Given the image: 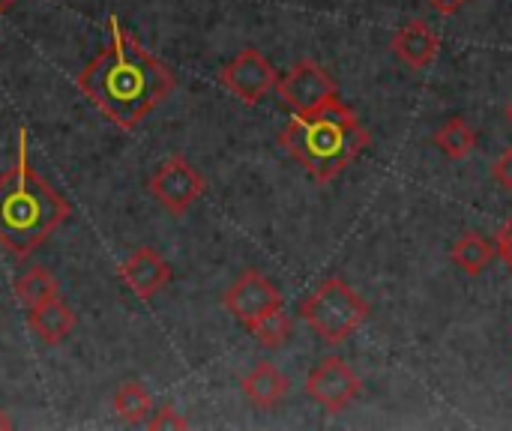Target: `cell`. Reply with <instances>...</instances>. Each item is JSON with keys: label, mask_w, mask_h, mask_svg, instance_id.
<instances>
[{"label": "cell", "mask_w": 512, "mask_h": 431, "mask_svg": "<svg viewBox=\"0 0 512 431\" xmlns=\"http://www.w3.org/2000/svg\"><path fill=\"white\" fill-rule=\"evenodd\" d=\"M111 42L75 78L78 90L120 129H135L177 84L174 72L150 54L114 15Z\"/></svg>", "instance_id": "cell-1"}, {"label": "cell", "mask_w": 512, "mask_h": 431, "mask_svg": "<svg viewBox=\"0 0 512 431\" xmlns=\"http://www.w3.org/2000/svg\"><path fill=\"white\" fill-rule=\"evenodd\" d=\"M72 207L30 165L27 132L21 129L18 162L0 177V246L15 258L33 255L66 219Z\"/></svg>", "instance_id": "cell-2"}, {"label": "cell", "mask_w": 512, "mask_h": 431, "mask_svg": "<svg viewBox=\"0 0 512 431\" xmlns=\"http://www.w3.org/2000/svg\"><path fill=\"white\" fill-rule=\"evenodd\" d=\"M279 144L318 183H330L369 147V132L360 117L333 96L312 114H294L282 129Z\"/></svg>", "instance_id": "cell-3"}, {"label": "cell", "mask_w": 512, "mask_h": 431, "mask_svg": "<svg viewBox=\"0 0 512 431\" xmlns=\"http://www.w3.org/2000/svg\"><path fill=\"white\" fill-rule=\"evenodd\" d=\"M300 315L318 339H324L327 345H342L348 336H354L366 324L369 303L348 282L324 279L303 300Z\"/></svg>", "instance_id": "cell-4"}, {"label": "cell", "mask_w": 512, "mask_h": 431, "mask_svg": "<svg viewBox=\"0 0 512 431\" xmlns=\"http://www.w3.org/2000/svg\"><path fill=\"white\" fill-rule=\"evenodd\" d=\"M147 186H150V195H153L168 213H174V216H183V213L204 195V189H207L201 171H198L192 162H186L183 156L165 159V162L153 171V177H150Z\"/></svg>", "instance_id": "cell-5"}, {"label": "cell", "mask_w": 512, "mask_h": 431, "mask_svg": "<svg viewBox=\"0 0 512 431\" xmlns=\"http://www.w3.org/2000/svg\"><path fill=\"white\" fill-rule=\"evenodd\" d=\"M276 90L294 114H312L336 96V81L315 60H300L276 81Z\"/></svg>", "instance_id": "cell-6"}, {"label": "cell", "mask_w": 512, "mask_h": 431, "mask_svg": "<svg viewBox=\"0 0 512 431\" xmlns=\"http://www.w3.org/2000/svg\"><path fill=\"white\" fill-rule=\"evenodd\" d=\"M276 81H279V75H276L273 63L255 48H243L219 72V84L225 90H231L243 105H258L276 87Z\"/></svg>", "instance_id": "cell-7"}, {"label": "cell", "mask_w": 512, "mask_h": 431, "mask_svg": "<svg viewBox=\"0 0 512 431\" xmlns=\"http://www.w3.org/2000/svg\"><path fill=\"white\" fill-rule=\"evenodd\" d=\"M360 390H363V384H360L357 372L342 357H324L306 378L309 399L318 402L330 414L345 411L360 396Z\"/></svg>", "instance_id": "cell-8"}, {"label": "cell", "mask_w": 512, "mask_h": 431, "mask_svg": "<svg viewBox=\"0 0 512 431\" xmlns=\"http://www.w3.org/2000/svg\"><path fill=\"white\" fill-rule=\"evenodd\" d=\"M282 291L258 270H246L240 273V279L225 291V309L243 324L252 327L258 324L264 315L282 309Z\"/></svg>", "instance_id": "cell-9"}, {"label": "cell", "mask_w": 512, "mask_h": 431, "mask_svg": "<svg viewBox=\"0 0 512 431\" xmlns=\"http://www.w3.org/2000/svg\"><path fill=\"white\" fill-rule=\"evenodd\" d=\"M120 279L132 288L138 300H153L159 291L168 288V282L174 279V270L156 249L141 246L120 264Z\"/></svg>", "instance_id": "cell-10"}, {"label": "cell", "mask_w": 512, "mask_h": 431, "mask_svg": "<svg viewBox=\"0 0 512 431\" xmlns=\"http://www.w3.org/2000/svg\"><path fill=\"white\" fill-rule=\"evenodd\" d=\"M393 54L411 66V69H426L438 60L441 51V39L438 33L426 24V21H408L396 30L393 42H390Z\"/></svg>", "instance_id": "cell-11"}, {"label": "cell", "mask_w": 512, "mask_h": 431, "mask_svg": "<svg viewBox=\"0 0 512 431\" xmlns=\"http://www.w3.org/2000/svg\"><path fill=\"white\" fill-rule=\"evenodd\" d=\"M27 324L45 345H60L75 330V312L63 297H54L36 309H27Z\"/></svg>", "instance_id": "cell-12"}, {"label": "cell", "mask_w": 512, "mask_h": 431, "mask_svg": "<svg viewBox=\"0 0 512 431\" xmlns=\"http://www.w3.org/2000/svg\"><path fill=\"white\" fill-rule=\"evenodd\" d=\"M243 393L252 405L258 408H276L288 396V378L273 366V363H258L246 378H243Z\"/></svg>", "instance_id": "cell-13"}, {"label": "cell", "mask_w": 512, "mask_h": 431, "mask_svg": "<svg viewBox=\"0 0 512 431\" xmlns=\"http://www.w3.org/2000/svg\"><path fill=\"white\" fill-rule=\"evenodd\" d=\"M450 258L465 276H483L492 267V261L498 258V249H495V240H489L486 234L468 231L453 243Z\"/></svg>", "instance_id": "cell-14"}, {"label": "cell", "mask_w": 512, "mask_h": 431, "mask_svg": "<svg viewBox=\"0 0 512 431\" xmlns=\"http://www.w3.org/2000/svg\"><path fill=\"white\" fill-rule=\"evenodd\" d=\"M114 411L120 420H126L129 426L147 423L153 414V396L144 390V384L138 381H126L120 384V390L114 393Z\"/></svg>", "instance_id": "cell-15"}, {"label": "cell", "mask_w": 512, "mask_h": 431, "mask_svg": "<svg viewBox=\"0 0 512 431\" xmlns=\"http://www.w3.org/2000/svg\"><path fill=\"white\" fill-rule=\"evenodd\" d=\"M435 144L447 159L459 162V159H468L471 150L477 147V132L462 117H453L435 132Z\"/></svg>", "instance_id": "cell-16"}, {"label": "cell", "mask_w": 512, "mask_h": 431, "mask_svg": "<svg viewBox=\"0 0 512 431\" xmlns=\"http://www.w3.org/2000/svg\"><path fill=\"white\" fill-rule=\"evenodd\" d=\"M15 297L24 309H36V306L60 297V288H57V279L51 273H45L42 267H33L15 282Z\"/></svg>", "instance_id": "cell-17"}, {"label": "cell", "mask_w": 512, "mask_h": 431, "mask_svg": "<svg viewBox=\"0 0 512 431\" xmlns=\"http://www.w3.org/2000/svg\"><path fill=\"white\" fill-rule=\"evenodd\" d=\"M255 342L267 351H279L288 339H291V318L285 315V309H276L270 315H264L258 324L249 327Z\"/></svg>", "instance_id": "cell-18"}, {"label": "cell", "mask_w": 512, "mask_h": 431, "mask_svg": "<svg viewBox=\"0 0 512 431\" xmlns=\"http://www.w3.org/2000/svg\"><path fill=\"white\" fill-rule=\"evenodd\" d=\"M186 426H189V423L177 414V408H174V405H165V408L153 411V417L147 420V429H153V431H165V429L183 431Z\"/></svg>", "instance_id": "cell-19"}, {"label": "cell", "mask_w": 512, "mask_h": 431, "mask_svg": "<svg viewBox=\"0 0 512 431\" xmlns=\"http://www.w3.org/2000/svg\"><path fill=\"white\" fill-rule=\"evenodd\" d=\"M492 174H495V180L512 195V147H507V150L498 156V162L492 165Z\"/></svg>", "instance_id": "cell-20"}, {"label": "cell", "mask_w": 512, "mask_h": 431, "mask_svg": "<svg viewBox=\"0 0 512 431\" xmlns=\"http://www.w3.org/2000/svg\"><path fill=\"white\" fill-rule=\"evenodd\" d=\"M495 249H498V255L504 258L507 270L512 273V216L501 225V231H498V237H495Z\"/></svg>", "instance_id": "cell-21"}, {"label": "cell", "mask_w": 512, "mask_h": 431, "mask_svg": "<svg viewBox=\"0 0 512 431\" xmlns=\"http://www.w3.org/2000/svg\"><path fill=\"white\" fill-rule=\"evenodd\" d=\"M435 12H441V15H456L468 0H426Z\"/></svg>", "instance_id": "cell-22"}, {"label": "cell", "mask_w": 512, "mask_h": 431, "mask_svg": "<svg viewBox=\"0 0 512 431\" xmlns=\"http://www.w3.org/2000/svg\"><path fill=\"white\" fill-rule=\"evenodd\" d=\"M9 429H12V420L0 411V431H9Z\"/></svg>", "instance_id": "cell-23"}, {"label": "cell", "mask_w": 512, "mask_h": 431, "mask_svg": "<svg viewBox=\"0 0 512 431\" xmlns=\"http://www.w3.org/2000/svg\"><path fill=\"white\" fill-rule=\"evenodd\" d=\"M12 6H15V0H0V15H3V12H9Z\"/></svg>", "instance_id": "cell-24"}, {"label": "cell", "mask_w": 512, "mask_h": 431, "mask_svg": "<svg viewBox=\"0 0 512 431\" xmlns=\"http://www.w3.org/2000/svg\"><path fill=\"white\" fill-rule=\"evenodd\" d=\"M507 120H510V126H512V99H510V105H507Z\"/></svg>", "instance_id": "cell-25"}]
</instances>
